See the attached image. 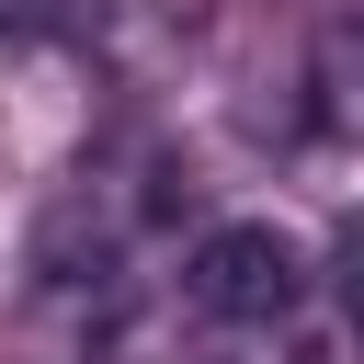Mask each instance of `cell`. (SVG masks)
<instances>
[{
  "label": "cell",
  "mask_w": 364,
  "mask_h": 364,
  "mask_svg": "<svg viewBox=\"0 0 364 364\" xmlns=\"http://www.w3.org/2000/svg\"><path fill=\"white\" fill-rule=\"evenodd\" d=\"M182 296H193L216 330H273V318H296V296H307V250H296L273 216H228V228L193 239Z\"/></svg>",
  "instance_id": "obj_1"
},
{
  "label": "cell",
  "mask_w": 364,
  "mask_h": 364,
  "mask_svg": "<svg viewBox=\"0 0 364 364\" xmlns=\"http://www.w3.org/2000/svg\"><path fill=\"white\" fill-rule=\"evenodd\" d=\"M318 125L330 136H364V23H341L318 46Z\"/></svg>",
  "instance_id": "obj_2"
},
{
  "label": "cell",
  "mask_w": 364,
  "mask_h": 364,
  "mask_svg": "<svg viewBox=\"0 0 364 364\" xmlns=\"http://www.w3.org/2000/svg\"><path fill=\"white\" fill-rule=\"evenodd\" d=\"M102 11H114V0H0V34H23V46H80V34H102Z\"/></svg>",
  "instance_id": "obj_3"
},
{
  "label": "cell",
  "mask_w": 364,
  "mask_h": 364,
  "mask_svg": "<svg viewBox=\"0 0 364 364\" xmlns=\"http://www.w3.org/2000/svg\"><path fill=\"white\" fill-rule=\"evenodd\" d=\"M341 318H353V341H364V239H353V262H341Z\"/></svg>",
  "instance_id": "obj_4"
}]
</instances>
